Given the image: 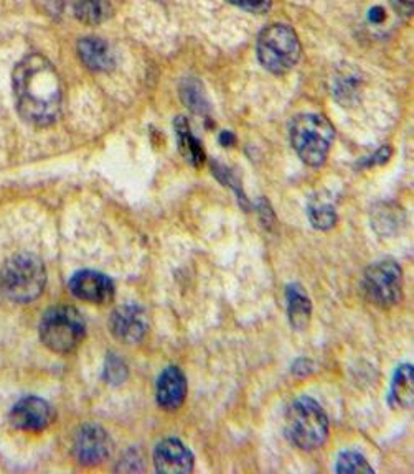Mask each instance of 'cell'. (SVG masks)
<instances>
[{"label": "cell", "mask_w": 414, "mask_h": 474, "mask_svg": "<svg viewBox=\"0 0 414 474\" xmlns=\"http://www.w3.org/2000/svg\"><path fill=\"white\" fill-rule=\"evenodd\" d=\"M17 109L27 122L48 125L61 111V83L57 71L45 58H25L13 71Z\"/></svg>", "instance_id": "cell-1"}, {"label": "cell", "mask_w": 414, "mask_h": 474, "mask_svg": "<svg viewBox=\"0 0 414 474\" xmlns=\"http://www.w3.org/2000/svg\"><path fill=\"white\" fill-rule=\"evenodd\" d=\"M286 437L304 452L321 448L329 437V417L312 397L296 399L286 414Z\"/></svg>", "instance_id": "cell-2"}, {"label": "cell", "mask_w": 414, "mask_h": 474, "mask_svg": "<svg viewBox=\"0 0 414 474\" xmlns=\"http://www.w3.org/2000/svg\"><path fill=\"white\" fill-rule=\"evenodd\" d=\"M291 146L309 167H321L334 142V127L321 114H299L289 127Z\"/></svg>", "instance_id": "cell-3"}, {"label": "cell", "mask_w": 414, "mask_h": 474, "mask_svg": "<svg viewBox=\"0 0 414 474\" xmlns=\"http://www.w3.org/2000/svg\"><path fill=\"white\" fill-rule=\"evenodd\" d=\"M84 320L73 306H57L48 310L40 323L42 343L57 354H68L76 350L84 338Z\"/></svg>", "instance_id": "cell-4"}, {"label": "cell", "mask_w": 414, "mask_h": 474, "mask_svg": "<svg viewBox=\"0 0 414 474\" xmlns=\"http://www.w3.org/2000/svg\"><path fill=\"white\" fill-rule=\"evenodd\" d=\"M46 283L44 262L35 256H17L9 260L2 271V288L9 298L28 304L38 298Z\"/></svg>", "instance_id": "cell-5"}, {"label": "cell", "mask_w": 414, "mask_h": 474, "mask_svg": "<svg viewBox=\"0 0 414 474\" xmlns=\"http://www.w3.org/2000/svg\"><path fill=\"white\" fill-rule=\"evenodd\" d=\"M258 58L266 69L284 75L298 65L300 58L299 38L288 25H269L258 38Z\"/></svg>", "instance_id": "cell-6"}, {"label": "cell", "mask_w": 414, "mask_h": 474, "mask_svg": "<svg viewBox=\"0 0 414 474\" xmlns=\"http://www.w3.org/2000/svg\"><path fill=\"white\" fill-rule=\"evenodd\" d=\"M363 292L373 305H396L403 294V271L394 260H380L370 265L363 275Z\"/></svg>", "instance_id": "cell-7"}, {"label": "cell", "mask_w": 414, "mask_h": 474, "mask_svg": "<svg viewBox=\"0 0 414 474\" xmlns=\"http://www.w3.org/2000/svg\"><path fill=\"white\" fill-rule=\"evenodd\" d=\"M111 450H113V441L109 438L107 431L94 423L83 425L73 443V453L76 460L84 466H98L103 463L104 460L109 458Z\"/></svg>", "instance_id": "cell-8"}, {"label": "cell", "mask_w": 414, "mask_h": 474, "mask_svg": "<svg viewBox=\"0 0 414 474\" xmlns=\"http://www.w3.org/2000/svg\"><path fill=\"white\" fill-rule=\"evenodd\" d=\"M69 292L88 304H107L115 298V283L101 272L81 271L69 280Z\"/></svg>", "instance_id": "cell-9"}, {"label": "cell", "mask_w": 414, "mask_h": 474, "mask_svg": "<svg viewBox=\"0 0 414 474\" xmlns=\"http://www.w3.org/2000/svg\"><path fill=\"white\" fill-rule=\"evenodd\" d=\"M53 420V410L40 397H25L11 412L12 425L23 431H42Z\"/></svg>", "instance_id": "cell-10"}, {"label": "cell", "mask_w": 414, "mask_h": 474, "mask_svg": "<svg viewBox=\"0 0 414 474\" xmlns=\"http://www.w3.org/2000/svg\"><path fill=\"white\" fill-rule=\"evenodd\" d=\"M109 329L115 338L132 344L144 338L147 331V318L138 305H124L115 308L109 318Z\"/></svg>", "instance_id": "cell-11"}, {"label": "cell", "mask_w": 414, "mask_h": 474, "mask_svg": "<svg viewBox=\"0 0 414 474\" xmlns=\"http://www.w3.org/2000/svg\"><path fill=\"white\" fill-rule=\"evenodd\" d=\"M154 463L162 474H187L194 470V454L182 441L167 438L157 445Z\"/></svg>", "instance_id": "cell-12"}, {"label": "cell", "mask_w": 414, "mask_h": 474, "mask_svg": "<svg viewBox=\"0 0 414 474\" xmlns=\"http://www.w3.org/2000/svg\"><path fill=\"white\" fill-rule=\"evenodd\" d=\"M155 395H157V404L163 410L173 412L182 407L187 395V379L177 366H171L161 374Z\"/></svg>", "instance_id": "cell-13"}, {"label": "cell", "mask_w": 414, "mask_h": 474, "mask_svg": "<svg viewBox=\"0 0 414 474\" xmlns=\"http://www.w3.org/2000/svg\"><path fill=\"white\" fill-rule=\"evenodd\" d=\"M81 61L92 71H107L115 67L109 45L100 38H83L78 43Z\"/></svg>", "instance_id": "cell-14"}, {"label": "cell", "mask_w": 414, "mask_h": 474, "mask_svg": "<svg viewBox=\"0 0 414 474\" xmlns=\"http://www.w3.org/2000/svg\"><path fill=\"white\" fill-rule=\"evenodd\" d=\"M289 321L294 329L302 331L311 321L312 305L309 296L304 294L299 285H289L286 290Z\"/></svg>", "instance_id": "cell-15"}, {"label": "cell", "mask_w": 414, "mask_h": 474, "mask_svg": "<svg viewBox=\"0 0 414 474\" xmlns=\"http://www.w3.org/2000/svg\"><path fill=\"white\" fill-rule=\"evenodd\" d=\"M175 134H177L179 148H180L185 160L192 162L194 165H200L203 162V158H205V154H203V148L200 146V142L192 134L190 125H188L185 117H177V121H175Z\"/></svg>", "instance_id": "cell-16"}, {"label": "cell", "mask_w": 414, "mask_h": 474, "mask_svg": "<svg viewBox=\"0 0 414 474\" xmlns=\"http://www.w3.org/2000/svg\"><path fill=\"white\" fill-rule=\"evenodd\" d=\"M413 366L403 364L394 373L392 384V400L402 408L413 407Z\"/></svg>", "instance_id": "cell-17"}, {"label": "cell", "mask_w": 414, "mask_h": 474, "mask_svg": "<svg viewBox=\"0 0 414 474\" xmlns=\"http://www.w3.org/2000/svg\"><path fill=\"white\" fill-rule=\"evenodd\" d=\"M75 15L81 22L96 25L111 15V4L109 0H78L75 5Z\"/></svg>", "instance_id": "cell-18"}, {"label": "cell", "mask_w": 414, "mask_h": 474, "mask_svg": "<svg viewBox=\"0 0 414 474\" xmlns=\"http://www.w3.org/2000/svg\"><path fill=\"white\" fill-rule=\"evenodd\" d=\"M180 96L185 104L196 114H205L208 111V101L202 84L196 79H185L180 88Z\"/></svg>", "instance_id": "cell-19"}, {"label": "cell", "mask_w": 414, "mask_h": 474, "mask_svg": "<svg viewBox=\"0 0 414 474\" xmlns=\"http://www.w3.org/2000/svg\"><path fill=\"white\" fill-rule=\"evenodd\" d=\"M335 471L337 473L373 474V468L370 466L363 454L357 452H344L340 453V456L337 460Z\"/></svg>", "instance_id": "cell-20"}, {"label": "cell", "mask_w": 414, "mask_h": 474, "mask_svg": "<svg viewBox=\"0 0 414 474\" xmlns=\"http://www.w3.org/2000/svg\"><path fill=\"white\" fill-rule=\"evenodd\" d=\"M309 219L312 225L319 229H329L335 225L337 215L335 209L330 204H314L309 206Z\"/></svg>", "instance_id": "cell-21"}, {"label": "cell", "mask_w": 414, "mask_h": 474, "mask_svg": "<svg viewBox=\"0 0 414 474\" xmlns=\"http://www.w3.org/2000/svg\"><path fill=\"white\" fill-rule=\"evenodd\" d=\"M127 367L124 362L115 358L113 354L109 356V359L106 362V377L107 381H111L113 384H119L126 379Z\"/></svg>", "instance_id": "cell-22"}, {"label": "cell", "mask_w": 414, "mask_h": 474, "mask_svg": "<svg viewBox=\"0 0 414 474\" xmlns=\"http://www.w3.org/2000/svg\"><path fill=\"white\" fill-rule=\"evenodd\" d=\"M230 2L243 11L253 12V13H261L271 7V0H230Z\"/></svg>", "instance_id": "cell-23"}, {"label": "cell", "mask_w": 414, "mask_h": 474, "mask_svg": "<svg viewBox=\"0 0 414 474\" xmlns=\"http://www.w3.org/2000/svg\"><path fill=\"white\" fill-rule=\"evenodd\" d=\"M393 9L403 17H411L414 11V0H390Z\"/></svg>", "instance_id": "cell-24"}, {"label": "cell", "mask_w": 414, "mask_h": 474, "mask_svg": "<svg viewBox=\"0 0 414 474\" xmlns=\"http://www.w3.org/2000/svg\"><path fill=\"white\" fill-rule=\"evenodd\" d=\"M386 12H385V9L383 7H380V5H377V7H373L371 11H370V22L371 23H381L383 20H385V15Z\"/></svg>", "instance_id": "cell-25"}, {"label": "cell", "mask_w": 414, "mask_h": 474, "mask_svg": "<svg viewBox=\"0 0 414 474\" xmlns=\"http://www.w3.org/2000/svg\"><path fill=\"white\" fill-rule=\"evenodd\" d=\"M219 140H221V144H223V146H230V144H233V142H235V137H233V134H231V132H223Z\"/></svg>", "instance_id": "cell-26"}]
</instances>
